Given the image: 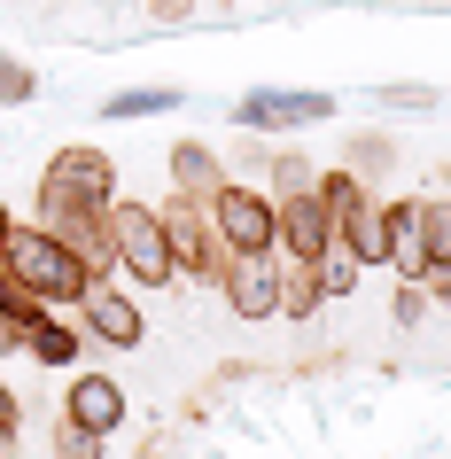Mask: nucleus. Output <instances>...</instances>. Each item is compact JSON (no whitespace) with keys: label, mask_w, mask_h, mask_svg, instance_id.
Returning a JSON list of instances; mask_svg holds the SVG:
<instances>
[{"label":"nucleus","mask_w":451,"mask_h":459,"mask_svg":"<svg viewBox=\"0 0 451 459\" xmlns=\"http://www.w3.org/2000/svg\"><path fill=\"white\" fill-rule=\"evenodd\" d=\"M109 242H117V281L125 289H171L179 273H171V242H164V218H156V203H133V195H117L109 203Z\"/></svg>","instance_id":"1"},{"label":"nucleus","mask_w":451,"mask_h":459,"mask_svg":"<svg viewBox=\"0 0 451 459\" xmlns=\"http://www.w3.org/2000/svg\"><path fill=\"white\" fill-rule=\"evenodd\" d=\"M8 265L24 273V281H31L39 296H48L55 312H63V304H78V296L94 289V273L78 265V249L63 242V234H48L39 218H31V226L16 218V234H8Z\"/></svg>","instance_id":"2"},{"label":"nucleus","mask_w":451,"mask_h":459,"mask_svg":"<svg viewBox=\"0 0 451 459\" xmlns=\"http://www.w3.org/2000/svg\"><path fill=\"white\" fill-rule=\"evenodd\" d=\"M156 218H164V242H171V273L195 281V289H218L226 281V242H218L211 211L195 195H171V203H156Z\"/></svg>","instance_id":"3"},{"label":"nucleus","mask_w":451,"mask_h":459,"mask_svg":"<svg viewBox=\"0 0 451 459\" xmlns=\"http://www.w3.org/2000/svg\"><path fill=\"white\" fill-rule=\"evenodd\" d=\"M203 211H211L226 257H241V249H281L273 242V234H281V195H265L257 179H218Z\"/></svg>","instance_id":"4"},{"label":"nucleus","mask_w":451,"mask_h":459,"mask_svg":"<svg viewBox=\"0 0 451 459\" xmlns=\"http://www.w3.org/2000/svg\"><path fill=\"white\" fill-rule=\"evenodd\" d=\"M327 117H334V94H319V86H249L234 101V133H304Z\"/></svg>","instance_id":"5"},{"label":"nucleus","mask_w":451,"mask_h":459,"mask_svg":"<svg viewBox=\"0 0 451 459\" xmlns=\"http://www.w3.org/2000/svg\"><path fill=\"white\" fill-rule=\"evenodd\" d=\"M71 312H78V327H86V342H101V351H141V342H148V304H141V289L94 281Z\"/></svg>","instance_id":"6"},{"label":"nucleus","mask_w":451,"mask_h":459,"mask_svg":"<svg viewBox=\"0 0 451 459\" xmlns=\"http://www.w3.org/2000/svg\"><path fill=\"white\" fill-rule=\"evenodd\" d=\"M218 296H226V312L234 319H281V249H241V257H226V281H218Z\"/></svg>","instance_id":"7"},{"label":"nucleus","mask_w":451,"mask_h":459,"mask_svg":"<svg viewBox=\"0 0 451 459\" xmlns=\"http://www.w3.org/2000/svg\"><path fill=\"white\" fill-rule=\"evenodd\" d=\"M39 179H48V187H63L71 203H86V211H109V203H117V164H109V148H94V141L55 148Z\"/></svg>","instance_id":"8"},{"label":"nucleus","mask_w":451,"mask_h":459,"mask_svg":"<svg viewBox=\"0 0 451 459\" xmlns=\"http://www.w3.org/2000/svg\"><path fill=\"white\" fill-rule=\"evenodd\" d=\"M63 412L71 420H86L94 436H117L125 429V382L117 374H101V366H71V389H63Z\"/></svg>","instance_id":"9"},{"label":"nucleus","mask_w":451,"mask_h":459,"mask_svg":"<svg viewBox=\"0 0 451 459\" xmlns=\"http://www.w3.org/2000/svg\"><path fill=\"white\" fill-rule=\"evenodd\" d=\"M273 242H281V257H288V265H319V249L334 242V218H327V203H319L311 187L281 195V234H273Z\"/></svg>","instance_id":"10"},{"label":"nucleus","mask_w":451,"mask_h":459,"mask_svg":"<svg viewBox=\"0 0 451 459\" xmlns=\"http://www.w3.org/2000/svg\"><path fill=\"white\" fill-rule=\"evenodd\" d=\"M381 218H389V273H397V281H421V273H428L421 195H397V203H381Z\"/></svg>","instance_id":"11"},{"label":"nucleus","mask_w":451,"mask_h":459,"mask_svg":"<svg viewBox=\"0 0 451 459\" xmlns=\"http://www.w3.org/2000/svg\"><path fill=\"white\" fill-rule=\"evenodd\" d=\"M24 351L39 366H48V374H71L78 359H86V327H78V319H55V312H39L24 327Z\"/></svg>","instance_id":"12"},{"label":"nucleus","mask_w":451,"mask_h":459,"mask_svg":"<svg viewBox=\"0 0 451 459\" xmlns=\"http://www.w3.org/2000/svg\"><path fill=\"white\" fill-rule=\"evenodd\" d=\"M164 171H171V195H195V203H211V187L226 179V156H218L211 141H171Z\"/></svg>","instance_id":"13"},{"label":"nucleus","mask_w":451,"mask_h":459,"mask_svg":"<svg viewBox=\"0 0 451 459\" xmlns=\"http://www.w3.org/2000/svg\"><path fill=\"white\" fill-rule=\"evenodd\" d=\"M343 242L358 249V265H366V273H389V218H381L374 195H366V203L343 218Z\"/></svg>","instance_id":"14"},{"label":"nucleus","mask_w":451,"mask_h":459,"mask_svg":"<svg viewBox=\"0 0 451 459\" xmlns=\"http://www.w3.org/2000/svg\"><path fill=\"white\" fill-rule=\"evenodd\" d=\"M319 312H327L319 265H288V257H281V319H296V327H304V319H319Z\"/></svg>","instance_id":"15"},{"label":"nucleus","mask_w":451,"mask_h":459,"mask_svg":"<svg viewBox=\"0 0 451 459\" xmlns=\"http://www.w3.org/2000/svg\"><path fill=\"white\" fill-rule=\"evenodd\" d=\"M164 109H179V86H117V94L101 101V117H117V125L164 117Z\"/></svg>","instance_id":"16"},{"label":"nucleus","mask_w":451,"mask_h":459,"mask_svg":"<svg viewBox=\"0 0 451 459\" xmlns=\"http://www.w3.org/2000/svg\"><path fill=\"white\" fill-rule=\"evenodd\" d=\"M311 195H319V203H327V218H334V234H343V218H351L358 203H366V179H358L351 164H327V171H319V179H311Z\"/></svg>","instance_id":"17"},{"label":"nucleus","mask_w":451,"mask_h":459,"mask_svg":"<svg viewBox=\"0 0 451 459\" xmlns=\"http://www.w3.org/2000/svg\"><path fill=\"white\" fill-rule=\"evenodd\" d=\"M358 281H366V265H358V249L334 234L327 249H319V289H327V304H343V296H358Z\"/></svg>","instance_id":"18"},{"label":"nucleus","mask_w":451,"mask_h":459,"mask_svg":"<svg viewBox=\"0 0 451 459\" xmlns=\"http://www.w3.org/2000/svg\"><path fill=\"white\" fill-rule=\"evenodd\" d=\"M421 242H428V265L451 257V195H421Z\"/></svg>","instance_id":"19"},{"label":"nucleus","mask_w":451,"mask_h":459,"mask_svg":"<svg viewBox=\"0 0 451 459\" xmlns=\"http://www.w3.org/2000/svg\"><path fill=\"white\" fill-rule=\"evenodd\" d=\"M101 452H109V436H94L86 420H71V412L55 420V459H101Z\"/></svg>","instance_id":"20"},{"label":"nucleus","mask_w":451,"mask_h":459,"mask_svg":"<svg viewBox=\"0 0 451 459\" xmlns=\"http://www.w3.org/2000/svg\"><path fill=\"white\" fill-rule=\"evenodd\" d=\"M39 94V71H31L24 55H0V109H24Z\"/></svg>","instance_id":"21"},{"label":"nucleus","mask_w":451,"mask_h":459,"mask_svg":"<svg viewBox=\"0 0 451 459\" xmlns=\"http://www.w3.org/2000/svg\"><path fill=\"white\" fill-rule=\"evenodd\" d=\"M436 86H381V109H389V117H428V109H436Z\"/></svg>","instance_id":"22"},{"label":"nucleus","mask_w":451,"mask_h":459,"mask_svg":"<svg viewBox=\"0 0 451 459\" xmlns=\"http://www.w3.org/2000/svg\"><path fill=\"white\" fill-rule=\"evenodd\" d=\"M389 156H397V141H389V133H358V141H351V171H381Z\"/></svg>","instance_id":"23"},{"label":"nucleus","mask_w":451,"mask_h":459,"mask_svg":"<svg viewBox=\"0 0 451 459\" xmlns=\"http://www.w3.org/2000/svg\"><path fill=\"white\" fill-rule=\"evenodd\" d=\"M389 319H397V327H421V319H428V289H421V281H397V296H389Z\"/></svg>","instance_id":"24"},{"label":"nucleus","mask_w":451,"mask_h":459,"mask_svg":"<svg viewBox=\"0 0 451 459\" xmlns=\"http://www.w3.org/2000/svg\"><path fill=\"white\" fill-rule=\"evenodd\" d=\"M148 24H195V0H148Z\"/></svg>","instance_id":"25"},{"label":"nucleus","mask_w":451,"mask_h":459,"mask_svg":"<svg viewBox=\"0 0 451 459\" xmlns=\"http://www.w3.org/2000/svg\"><path fill=\"white\" fill-rule=\"evenodd\" d=\"M421 289H428V304H451V257H444V265H428V273H421Z\"/></svg>","instance_id":"26"},{"label":"nucleus","mask_w":451,"mask_h":459,"mask_svg":"<svg viewBox=\"0 0 451 459\" xmlns=\"http://www.w3.org/2000/svg\"><path fill=\"white\" fill-rule=\"evenodd\" d=\"M0 429H24V405H16V389H8V374H0Z\"/></svg>","instance_id":"27"},{"label":"nucleus","mask_w":451,"mask_h":459,"mask_svg":"<svg viewBox=\"0 0 451 459\" xmlns=\"http://www.w3.org/2000/svg\"><path fill=\"white\" fill-rule=\"evenodd\" d=\"M8 351H24V327H16V319L0 312V359H8Z\"/></svg>","instance_id":"28"},{"label":"nucleus","mask_w":451,"mask_h":459,"mask_svg":"<svg viewBox=\"0 0 451 459\" xmlns=\"http://www.w3.org/2000/svg\"><path fill=\"white\" fill-rule=\"evenodd\" d=\"M8 234H16V211H8V203H0V249H8Z\"/></svg>","instance_id":"29"},{"label":"nucleus","mask_w":451,"mask_h":459,"mask_svg":"<svg viewBox=\"0 0 451 459\" xmlns=\"http://www.w3.org/2000/svg\"><path fill=\"white\" fill-rule=\"evenodd\" d=\"M0 459H16V429H0Z\"/></svg>","instance_id":"30"}]
</instances>
